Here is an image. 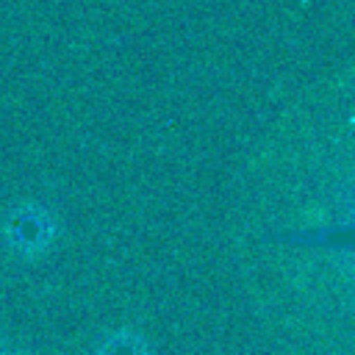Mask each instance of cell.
Listing matches in <instances>:
<instances>
[{"mask_svg":"<svg viewBox=\"0 0 355 355\" xmlns=\"http://www.w3.org/2000/svg\"><path fill=\"white\" fill-rule=\"evenodd\" d=\"M55 239V222L47 208L36 202H25L14 208L6 219V241L22 258L42 255Z\"/></svg>","mask_w":355,"mask_h":355,"instance_id":"1","label":"cell"},{"mask_svg":"<svg viewBox=\"0 0 355 355\" xmlns=\"http://www.w3.org/2000/svg\"><path fill=\"white\" fill-rule=\"evenodd\" d=\"M94 355H150V347L136 330H116L97 344Z\"/></svg>","mask_w":355,"mask_h":355,"instance_id":"2","label":"cell"}]
</instances>
